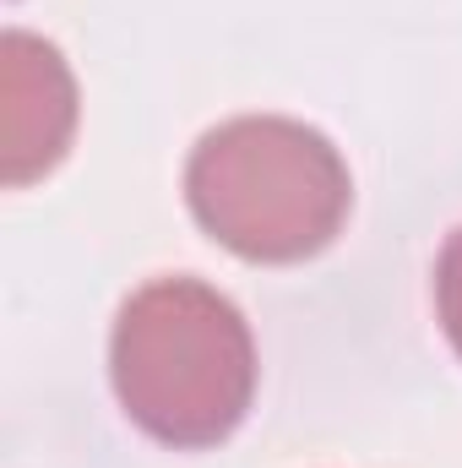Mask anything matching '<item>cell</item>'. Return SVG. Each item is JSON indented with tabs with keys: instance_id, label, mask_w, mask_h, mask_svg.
I'll return each instance as SVG.
<instances>
[{
	"instance_id": "1",
	"label": "cell",
	"mask_w": 462,
	"mask_h": 468,
	"mask_svg": "<svg viewBox=\"0 0 462 468\" xmlns=\"http://www.w3.org/2000/svg\"><path fill=\"white\" fill-rule=\"evenodd\" d=\"M120 409L163 447L202 452L239 431L256 398V344L229 294L202 278H152L115 316Z\"/></svg>"
},
{
	"instance_id": "2",
	"label": "cell",
	"mask_w": 462,
	"mask_h": 468,
	"mask_svg": "<svg viewBox=\"0 0 462 468\" xmlns=\"http://www.w3.org/2000/svg\"><path fill=\"white\" fill-rule=\"evenodd\" d=\"M196 224L245 261H305L353 207L343 153L305 120L239 115L207 131L185 164Z\"/></svg>"
},
{
	"instance_id": "4",
	"label": "cell",
	"mask_w": 462,
	"mask_h": 468,
	"mask_svg": "<svg viewBox=\"0 0 462 468\" xmlns=\"http://www.w3.org/2000/svg\"><path fill=\"white\" fill-rule=\"evenodd\" d=\"M436 311H441L452 349L462 354V229H452V239L441 245V261H436Z\"/></svg>"
},
{
	"instance_id": "3",
	"label": "cell",
	"mask_w": 462,
	"mask_h": 468,
	"mask_svg": "<svg viewBox=\"0 0 462 468\" xmlns=\"http://www.w3.org/2000/svg\"><path fill=\"white\" fill-rule=\"evenodd\" d=\"M77 136V77L66 55L11 27L0 38V175L5 186L44 180Z\"/></svg>"
}]
</instances>
